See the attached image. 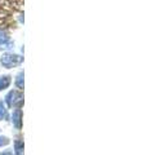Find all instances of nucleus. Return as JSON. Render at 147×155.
<instances>
[{"mask_svg": "<svg viewBox=\"0 0 147 155\" xmlns=\"http://www.w3.org/2000/svg\"><path fill=\"white\" fill-rule=\"evenodd\" d=\"M5 116H7V109H5V106H4L3 101H0V120L4 119Z\"/></svg>", "mask_w": 147, "mask_h": 155, "instance_id": "7", "label": "nucleus"}, {"mask_svg": "<svg viewBox=\"0 0 147 155\" xmlns=\"http://www.w3.org/2000/svg\"><path fill=\"white\" fill-rule=\"evenodd\" d=\"M23 78H24V72H23V71H19L18 74H17V76H16L14 84H16V87H17V89H18V91H22V89H23V85H24V83H23Z\"/></svg>", "mask_w": 147, "mask_h": 155, "instance_id": "5", "label": "nucleus"}, {"mask_svg": "<svg viewBox=\"0 0 147 155\" xmlns=\"http://www.w3.org/2000/svg\"><path fill=\"white\" fill-rule=\"evenodd\" d=\"M23 62V57L21 54L13 52H5L0 57V65L5 69H13V67L19 66Z\"/></svg>", "mask_w": 147, "mask_h": 155, "instance_id": "1", "label": "nucleus"}, {"mask_svg": "<svg viewBox=\"0 0 147 155\" xmlns=\"http://www.w3.org/2000/svg\"><path fill=\"white\" fill-rule=\"evenodd\" d=\"M12 4H14V7H16L18 11H21V9H22V4H23V0H12Z\"/></svg>", "mask_w": 147, "mask_h": 155, "instance_id": "8", "label": "nucleus"}, {"mask_svg": "<svg viewBox=\"0 0 147 155\" xmlns=\"http://www.w3.org/2000/svg\"><path fill=\"white\" fill-rule=\"evenodd\" d=\"M0 5H2V0H0Z\"/></svg>", "mask_w": 147, "mask_h": 155, "instance_id": "9", "label": "nucleus"}, {"mask_svg": "<svg viewBox=\"0 0 147 155\" xmlns=\"http://www.w3.org/2000/svg\"><path fill=\"white\" fill-rule=\"evenodd\" d=\"M5 102L9 107H17L19 109L23 104V96L19 91H11L5 97Z\"/></svg>", "mask_w": 147, "mask_h": 155, "instance_id": "2", "label": "nucleus"}, {"mask_svg": "<svg viewBox=\"0 0 147 155\" xmlns=\"http://www.w3.org/2000/svg\"><path fill=\"white\" fill-rule=\"evenodd\" d=\"M12 122H13V124L16 125L18 129L21 128V122H22V111H21V109H17V110L13 111V114H12Z\"/></svg>", "mask_w": 147, "mask_h": 155, "instance_id": "3", "label": "nucleus"}, {"mask_svg": "<svg viewBox=\"0 0 147 155\" xmlns=\"http://www.w3.org/2000/svg\"><path fill=\"white\" fill-rule=\"evenodd\" d=\"M8 44H9V35L4 30L0 28V47H5L7 48Z\"/></svg>", "mask_w": 147, "mask_h": 155, "instance_id": "6", "label": "nucleus"}, {"mask_svg": "<svg viewBox=\"0 0 147 155\" xmlns=\"http://www.w3.org/2000/svg\"><path fill=\"white\" fill-rule=\"evenodd\" d=\"M12 83V76L11 75H0V91L7 89Z\"/></svg>", "mask_w": 147, "mask_h": 155, "instance_id": "4", "label": "nucleus"}]
</instances>
